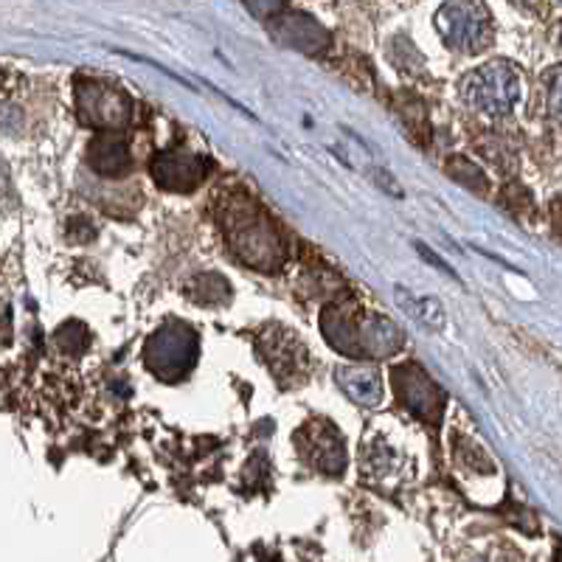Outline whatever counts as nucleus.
Wrapping results in <instances>:
<instances>
[{
  "label": "nucleus",
  "mask_w": 562,
  "mask_h": 562,
  "mask_svg": "<svg viewBox=\"0 0 562 562\" xmlns=\"http://www.w3.org/2000/svg\"><path fill=\"white\" fill-rule=\"evenodd\" d=\"M225 239L231 250L243 259L248 268L273 273L284 262V250H281L279 237H276L273 223L265 217L256 203L228 205V220H225Z\"/></svg>",
  "instance_id": "nucleus-1"
},
{
  "label": "nucleus",
  "mask_w": 562,
  "mask_h": 562,
  "mask_svg": "<svg viewBox=\"0 0 562 562\" xmlns=\"http://www.w3.org/2000/svg\"><path fill=\"white\" fill-rule=\"evenodd\" d=\"M520 90L524 88H520L518 68L506 59H495L467 77L464 99L479 113L501 119V115H509L520 102Z\"/></svg>",
  "instance_id": "nucleus-2"
},
{
  "label": "nucleus",
  "mask_w": 562,
  "mask_h": 562,
  "mask_svg": "<svg viewBox=\"0 0 562 562\" xmlns=\"http://www.w3.org/2000/svg\"><path fill=\"white\" fill-rule=\"evenodd\" d=\"M144 360H147L155 378L178 383L183 374H189V369L198 360V335L192 333V326L169 321L149 338Z\"/></svg>",
  "instance_id": "nucleus-3"
},
{
  "label": "nucleus",
  "mask_w": 562,
  "mask_h": 562,
  "mask_svg": "<svg viewBox=\"0 0 562 562\" xmlns=\"http://www.w3.org/2000/svg\"><path fill=\"white\" fill-rule=\"evenodd\" d=\"M436 29L450 48L481 52L490 43V12L481 0H448L436 12Z\"/></svg>",
  "instance_id": "nucleus-4"
},
{
  "label": "nucleus",
  "mask_w": 562,
  "mask_h": 562,
  "mask_svg": "<svg viewBox=\"0 0 562 562\" xmlns=\"http://www.w3.org/2000/svg\"><path fill=\"white\" fill-rule=\"evenodd\" d=\"M77 113L85 124L97 130H122L133 115V104L122 90L99 79L79 82Z\"/></svg>",
  "instance_id": "nucleus-5"
},
{
  "label": "nucleus",
  "mask_w": 562,
  "mask_h": 562,
  "mask_svg": "<svg viewBox=\"0 0 562 562\" xmlns=\"http://www.w3.org/2000/svg\"><path fill=\"white\" fill-rule=\"evenodd\" d=\"M391 378H394L396 394H400L403 405H408V408L414 411L416 416H422V419H439L445 396H441L439 385H436L419 366H400V369H394Z\"/></svg>",
  "instance_id": "nucleus-6"
},
{
  "label": "nucleus",
  "mask_w": 562,
  "mask_h": 562,
  "mask_svg": "<svg viewBox=\"0 0 562 562\" xmlns=\"http://www.w3.org/2000/svg\"><path fill=\"white\" fill-rule=\"evenodd\" d=\"M209 175V164L203 158L183 149H169L153 160V178L169 192H192Z\"/></svg>",
  "instance_id": "nucleus-7"
},
{
  "label": "nucleus",
  "mask_w": 562,
  "mask_h": 562,
  "mask_svg": "<svg viewBox=\"0 0 562 562\" xmlns=\"http://www.w3.org/2000/svg\"><path fill=\"white\" fill-rule=\"evenodd\" d=\"M279 18V14H276ZM270 32L276 34L279 43H284L288 48H295V52L304 54H318L324 52L326 45H329V32L321 26L318 20H313L310 14H284L270 26Z\"/></svg>",
  "instance_id": "nucleus-8"
},
{
  "label": "nucleus",
  "mask_w": 562,
  "mask_h": 562,
  "mask_svg": "<svg viewBox=\"0 0 562 562\" xmlns=\"http://www.w3.org/2000/svg\"><path fill=\"white\" fill-rule=\"evenodd\" d=\"M301 448H304V453L313 456V464L318 467V470H324V473L335 475L344 470L346 464V456H344V441L338 439V434H335L333 428L321 430L318 425L315 428H304V434H301Z\"/></svg>",
  "instance_id": "nucleus-9"
},
{
  "label": "nucleus",
  "mask_w": 562,
  "mask_h": 562,
  "mask_svg": "<svg viewBox=\"0 0 562 562\" xmlns=\"http://www.w3.org/2000/svg\"><path fill=\"white\" fill-rule=\"evenodd\" d=\"M335 380L355 403L366 405V408H378L383 403V380L371 366H344L338 369Z\"/></svg>",
  "instance_id": "nucleus-10"
},
{
  "label": "nucleus",
  "mask_w": 562,
  "mask_h": 562,
  "mask_svg": "<svg viewBox=\"0 0 562 562\" xmlns=\"http://www.w3.org/2000/svg\"><path fill=\"white\" fill-rule=\"evenodd\" d=\"M88 164L93 167V172L108 175V178H122L130 172V147L124 138H115V135H102L88 147Z\"/></svg>",
  "instance_id": "nucleus-11"
},
{
  "label": "nucleus",
  "mask_w": 562,
  "mask_h": 562,
  "mask_svg": "<svg viewBox=\"0 0 562 562\" xmlns=\"http://www.w3.org/2000/svg\"><path fill=\"white\" fill-rule=\"evenodd\" d=\"M192 293H194V301H198V304H209L211 307V304H223V301H228L231 288L223 276L205 273V276H200V279L192 281Z\"/></svg>",
  "instance_id": "nucleus-12"
},
{
  "label": "nucleus",
  "mask_w": 562,
  "mask_h": 562,
  "mask_svg": "<svg viewBox=\"0 0 562 562\" xmlns=\"http://www.w3.org/2000/svg\"><path fill=\"white\" fill-rule=\"evenodd\" d=\"M396 295H400V307H403L405 313L411 315V318L419 321V324H425V326H441V324H445V313H441L439 301H434V299H422V301L405 299L403 290H396Z\"/></svg>",
  "instance_id": "nucleus-13"
},
{
  "label": "nucleus",
  "mask_w": 562,
  "mask_h": 562,
  "mask_svg": "<svg viewBox=\"0 0 562 562\" xmlns=\"http://www.w3.org/2000/svg\"><path fill=\"white\" fill-rule=\"evenodd\" d=\"M448 172L453 175L456 180H461L467 189H479V192H484L486 189V178L481 175V169L475 167V164H470V160L453 158V164L448 167Z\"/></svg>",
  "instance_id": "nucleus-14"
},
{
  "label": "nucleus",
  "mask_w": 562,
  "mask_h": 562,
  "mask_svg": "<svg viewBox=\"0 0 562 562\" xmlns=\"http://www.w3.org/2000/svg\"><path fill=\"white\" fill-rule=\"evenodd\" d=\"M245 7L250 9V14H256V18H276V14H281V9H284V0H245Z\"/></svg>",
  "instance_id": "nucleus-15"
}]
</instances>
